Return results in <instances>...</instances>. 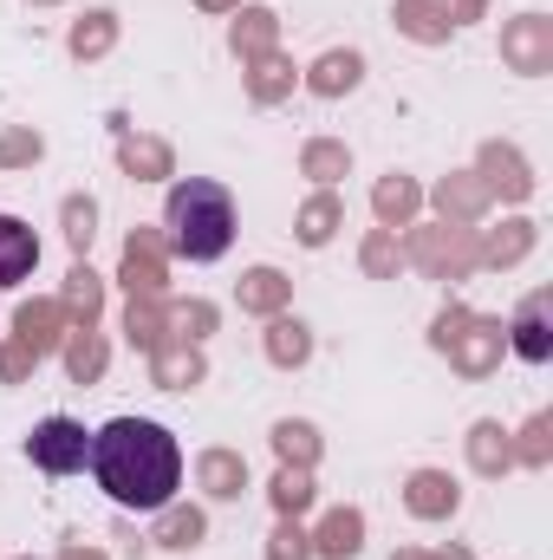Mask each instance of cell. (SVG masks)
<instances>
[{
	"label": "cell",
	"mask_w": 553,
	"mask_h": 560,
	"mask_svg": "<svg viewBox=\"0 0 553 560\" xmlns=\"http://www.w3.org/2000/svg\"><path fill=\"white\" fill-rule=\"evenodd\" d=\"M98 489L131 509V515H156L176 502L183 489V443L150 418H111L105 430H92V463Z\"/></svg>",
	"instance_id": "6da1fadb"
},
{
	"label": "cell",
	"mask_w": 553,
	"mask_h": 560,
	"mask_svg": "<svg viewBox=\"0 0 553 560\" xmlns=\"http://www.w3.org/2000/svg\"><path fill=\"white\" fill-rule=\"evenodd\" d=\"M163 229L183 261H222L235 248V196L209 176H183L163 202Z\"/></svg>",
	"instance_id": "7a4b0ae2"
},
{
	"label": "cell",
	"mask_w": 553,
	"mask_h": 560,
	"mask_svg": "<svg viewBox=\"0 0 553 560\" xmlns=\"http://www.w3.org/2000/svg\"><path fill=\"white\" fill-rule=\"evenodd\" d=\"M26 456H33V469H46V476H79V469L92 463V430L79 418H46V423H33Z\"/></svg>",
	"instance_id": "3957f363"
},
{
	"label": "cell",
	"mask_w": 553,
	"mask_h": 560,
	"mask_svg": "<svg viewBox=\"0 0 553 560\" xmlns=\"http://www.w3.org/2000/svg\"><path fill=\"white\" fill-rule=\"evenodd\" d=\"M515 352H521V359H534V365L553 352V339H548V293H534V300L521 306V319H515Z\"/></svg>",
	"instance_id": "5b68a950"
},
{
	"label": "cell",
	"mask_w": 553,
	"mask_h": 560,
	"mask_svg": "<svg viewBox=\"0 0 553 560\" xmlns=\"http://www.w3.org/2000/svg\"><path fill=\"white\" fill-rule=\"evenodd\" d=\"M33 261H39V235L20 215H0V293L33 275Z\"/></svg>",
	"instance_id": "277c9868"
}]
</instances>
